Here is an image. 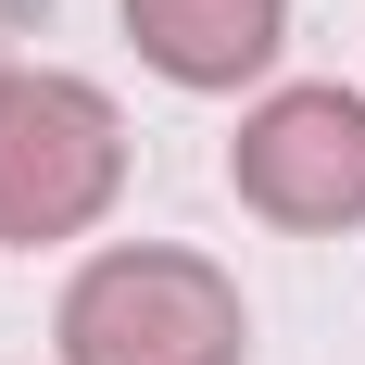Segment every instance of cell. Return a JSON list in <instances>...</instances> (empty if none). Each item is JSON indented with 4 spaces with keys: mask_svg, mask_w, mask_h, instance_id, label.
<instances>
[{
    "mask_svg": "<svg viewBox=\"0 0 365 365\" xmlns=\"http://www.w3.org/2000/svg\"><path fill=\"white\" fill-rule=\"evenodd\" d=\"M63 365H252V302L189 240H101L51 302Z\"/></svg>",
    "mask_w": 365,
    "mask_h": 365,
    "instance_id": "6da1fadb",
    "label": "cell"
},
{
    "mask_svg": "<svg viewBox=\"0 0 365 365\" xmlns=\"http://www.w3.org/2000/svg\"><path fill=\"white\" fill-rule=\"evenodd\" d=\"M126 202V113L76 63H0V252H63Z\"/></svg>",
    "mask_w": 365,
    "mask_h": 365,
    "instance_id": "7a4b0ae2",
    "label": "cell"
},
{
    "mask_svg": "<svg viewBox=\"0 0 365 365\" xmlns=\"http://www.w3.org/2000/svg\"><path fill=\"white\" fill-rule=\"evenodd\" d=\"M227 189L240 215H264L277 240H340L365 227V88L340 76H290L240 113L227 139Z\"/></svg>",
    "mask_w": 365,
    "mask_h": 365,
    "instance_id": "3957f363",
    "label": "cell"
},
{
    "mask_svg": "<svg viewBox=\"0 0 365 365\" xmlns=\"http://www.w3.org/2000/svg\"><path fill=\"white\" fill-rule=\"evenodd\" d=\"M113 13H126V51L189 101H240L290 51V0H113Z\"/></svg>",
    "mask_w": 365,
    "mask_h": 365,
    "instance_id": "277c9868",
    "label": "cell"
}]
</instances>
